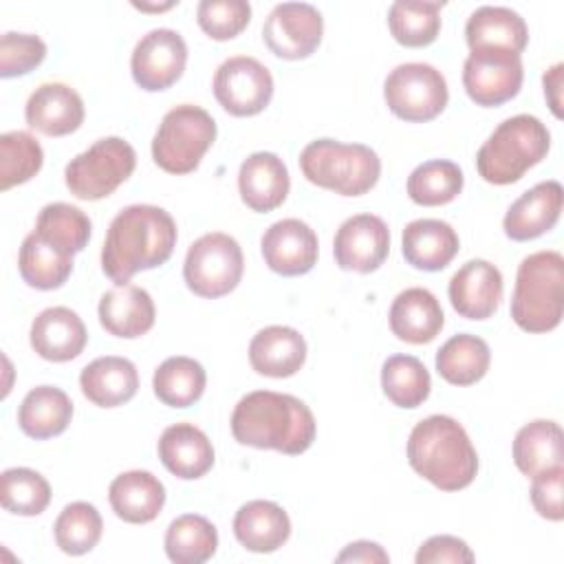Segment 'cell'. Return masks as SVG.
I'll use <instances>...</instances> for the list:
<instances>
[{"label":"cell","mask_w":564,"mask_h":564,"mask_svg":"<svg viewBox=\"0 0 564 564\" xmlns=\"http://www.w3.org/2000/svg\"><path fill=\"white\" fill-rule=\"evenodd\" d=\"M564 315V258L560 251H535L518 264L511 295V319L527 333H549Z\"/></svg>","instance_id":"5b68a950"},{"label":"cell","mask_w":564,"mask_h":564,"mask_svg":"<svg viewBox=\"0 0 564 564\" xmlns=\"http://www.w3.org/2000/svg\"><path fill=\"white\" fill-rule=\"evenodd\" d=\"M99 324L106 333L123 339L145 335L154 326L156 308L152 295L134 284H117L99 300Z\"/></svg>","instance_id":"7402d4cb"},{"label":"cell","mask_w":564,"mask_h":564,"mask_svg":"<svg viewBox=\"0 0 564 564\" xmlns=\"http://www.w3.org/2000/svg\"><path fill=\"white\" fill-rule=\"evenodd\" d=\"M291 189L284 161L273 152L249 154L238 172V192L242 203L258 214L278 209Z\"/></svg>","instance_id":"ffe728a7"},{"label":"cell","mask_w":564,"mask_h":564,"mask_svg":"<svg viewBox=\"0 0 564 564\" xmlns=\"http://www.w3.org/2000/svg\"><path fill=\"white\" fill-rule=\"evenodd\" d=\"M410 467L441 491H458L474 482L478 454L465 427L447 416L432 414L419 421L408 436Z\"/></svg>","instance_id":"3957f363"},{"label":"cell","mask_w":564,"mask_h":564,"mask_svg":"<svg viewBox=\"0 0 564 564\" xmlns=\"http://www.w3.org/2000/svg\"><path fill=\"white\" fill-rule=\"evenodd\" d=\"M245 271L242 249L236 238L223 231H212L194 240L183 262L187 289L198 297H223L231 293Z\"/></svg>","instance_id":"9c48e42d"},{"label":"cell","mask_w":564,"mask_h":564,"mask_svg":"<svg viewBox=\"0 0 564 564\" xmlns=\"http://www.w3.org/2000/svg\"><path fill=\"white\" fill-rule=\"evenodd\" d=\"M79 388L90 403L99 408H117L137 394L139 372L126 357H97L82 370Z\"/></svg>","instance_id":"83f0119b"},{"label":"cell","mask_w":564,"mask_h":564,"mask_svg":"<svg viewBox=\"0 0 564 564\" xmlns=\"http://www.w3.org/2000/svg\"><path fill=\"white\" fill-rule=\"evenodd\" d=\"M44 163L40 141L24 132L11 130L0 137V189L7 192L15 185L31 181Z\"/></svg>","instance_id":"b9f144b4"},{"label":"cell","mask_w":564,"mask_h":564,"mask_svg":"<svg viewBox=\"0 0 564 564\" xmlns=\"http://www.w3.org/2000/svg\"><path fill=\"white\" fill-rule=\"evenodd\" d=\"M264 264L286 278L304 275L317 264V234L300 218H282L273 223L260 240Z\"/></svg>","instance_id":"2e32d148"},{"label":"cell","mask_w":564,"mask_h":564,"mask_svg":"<svg viewBox=\"0 0 564 564\" xmlns=\"http://www.w3.org/2000/svg\"><path fill=\"white\" fill-rule=\"evenodd\" d=\"M324 35V18L308 2L275 4L264 20L262 40L282 59H304L313 55Z\"/></svg>","instance_id":"4fadbf2b"},{"label":"cell","mask_w":564,"mask_h":564,"mask_svg":"<svg viewBox=\"0 0 564 564\" xmlns=\"http://www.w3.org/2000/svg\"><path fill=\"white\" fill-rule=\"evenodd\" d=\"M390 251V229L375 214L346 218L333 240V256L339 269L355 273L377 271Z\"/></svg>","instance_id":"9a60e30c"},{"label":"cell","mask_w":564,"mask_h":564,"mask_svg":"<svg viewBox=\"0 0 564 564\" xmlns=\"http://www.w3.org/2000/svg\"><path fill=\"white\" fill-rule=\"evenodd\" d=\"M132 7L134 9H139V11H165V9H170V7H174V2H165V4H139V2H132Z\"/></svg>","instance_id":"f907efd6"},{"label":"cell","mask_w":564,"mask_h":564,"mask_svg":"<svg viewBox=\"0 0 564 564\" xmlns=\"http://www.w3.org/2000/svg\"><path fill=\"white\" fill-rule=\"evenodd\" d=\"M231 434L240 445L275 449L289 456L306 452L315 441V416L293 394L253 390L231 412Z\"/></svg>","instance_id":"7a4b0ae2"},{"label":"cell","mask_w":564,"mask_h":564,"mask_svg":"<svg viewBox=\"0 0 564 564\" xmlns=\"http://www.w3.org/2000/svg\"><path fill=\"white\" fill-rule=\"evenodd\" d=\"M502 273L487 260L465 262L449 280L452 308L465 319H489L502 302Z\"/></svg>","instance_id":"e0dca14e"},{"label":"cell","mask_w":564,"mask_h":564,"mask_svg":"<svg viewBox=\"0 0 564 564\" xmlns=\"http://www.w3.org/2000/svg\"><path fill=\"white\" fill-rule=\"evenodd\" d=\"M522 57L509 48H471L463 64L465 93L474 104L482 108H494L513 99L522 88Z\"/></svg>","instance_id":"8fae6325"},{"label":"cell","mask_w":564,"mask_h":564,"mask_svg":"<svg viewBox=\"0 0 564 564\" xmlns=\"http://www.w3.org/2000/svg\"><path fill=\"white\" fill-rule=\"evenodd\" d=\"M445 2L397 0L388 9V26L392 37L408 48L430 46L441 31V9Z\"/></svg>","instance_id":"8d00e7d4"},{"label":"cell","mask_w":564,"mask_h":564,"mask_svg":"<svg viewBox=\"0 0 564 564\" xmlns=\"http://www.w3.org/2000/svg\"><path fill=\"white\" fill-rule=\"evenodd\" d=\"M300 170L308 183L339 196L370 192L381 174L377 152L364 143L315 139L300 154Z\"/></svg>","instance_id":"8992f818"},{"label":"cell","mask_w":564,"mask_h":564,"mask_svg":"<svg viewBox=\"0 0 564 564\" xmlns=\"http://www.w3.org/2000/svg\"><path fill=\"white\" fill-rule=\"evenodd\" d=\"M218 549L216 527L198 516L183 513L165 531V553L174 564H203Z\"/></svg>","instance_id":"d590c367"},{"label":"cell","mask_w":564,"mask_h":564,"mask_svg":"<svg viewBox=\"0 0 564 564\" xmlns=\"http://www.w3.org/2000/svg\"><path fill=\"white\" fill-rule=\"evenodd\" d=\"M46 57V44L31 33H4L0 37V77H18L37 68Z\"/></svg>","instance_id":"f6af8a7d"},{"label":"cell","mask_w":564,"mask_h":564,"mask_svg":"<svg viewBox=\"0 0 564 564\" xmlns=\"http://www.w3.org/2000/svg\"><path fill=\"white\" fill-rule=\"evenodd\" d=\"M562 70L564 64L557 62L555 66H551L544 75H542V84H544V95L549 99V106L553 110V115L557 119H562Z\"/></svg>","instance_id":"681fc988"},{"label":"cell","mask_w":564,"mask_h":564,"mask_svg":"<svg viewBox=\"0 0 564 564\" xmlns=\"http://www.w3.org/2000/svg\"><path fill=\"white\" fill-rule=\"evenodd\" d=\"M207 375L205 368L185 355L167 357L152 377L154 394L170 408H189L205 392Z\"/></svg>","instance_id":"e575fe53"},{"label":"cell","mask_w":564,"mask_h":564,"mask_svg":"<svg viewBox=\"0 0 564 564\" xmlns=\"http://www.w3.org/2000/svg\"><path fill=\"white\" fill-rule=\"evenodd\" d=\"M101 531L104 520L97 507L84 500L66 505L53 524L55 542L66 555H84L93 551L101 540Z\"/></svg>","instance_id":"60d3db41"},{"label":"cell","mask_w":564,"mask_h":564,"mask_svg":"<svg viewBox=\"0 0 564 564\" xmlns=\"http://www.w3.org/2000/svg\"><path fill=\"white\" fill-rule=\"evenodd\" d=\"M390 330L401 341L427 344L436 339L445 324V315L436 295L423 286L401 291L388 313Z\"/></svg>","instance_id":"cb8c5ba5"},{"label":"cell","mask_w":564,"mask_h":564,"mask_svg":"<svg viewBox=\"0 0 564 564\" xmlns=\"http://www.w3.org/2000/svg\"><path fill=\"white\" fill-rule=\"evenodd\" d=\"M134 167V148L121 137H104L68 161L64 181L75 198L101 200L126 183Z\"/></svg>","instance_id":"ba28073f"},{"label":"cell","mask_w":564,"mask_h":564,"mask_svg":"<svg viewBox=\"0 0 564 564\" xmlns=\"http://www.w3.org/2000/svg\"><path fill=\"white\" fill-rule=\"evenodd\" d=\"M337 562H366V564H386L390 562V555L383 551L381 544L370 540H357L344 546L341 553L335 557Z\"/></svg>","instance_id":"c3c4849f"},{"label":"cell","mask_w":564,"mask_h":564,"mask_svg":"<svg viewBox=\"0 0 564 564\" xmlns=\"http://www.w3.org/2000/svg\"><path fill=\"white\" fill-rule=\"evenodd\" d=\"M216 101L234 117L262 112L273 97V77L264 64L249 55L225 59L214 75Z\"/></svg>","instance_id":"7c38bea8"},{"label":"cell","mask_w":564,"mask_h":564,"mask_svg":"<svg viewBox=\"0 0 564 564\" xmlns=\"http://www.w3.org/2000/svg\"><path fill=\"white\" fill-rule=\"evenodd\" d=\"M0 502L9 513L40 516L51 502V485L35 469H4L0 476Z\"/></svg>","instance_id":"7bdbcfd3"},{"label":"cell","mask_w":564,"mask_h":564,"mask_svg":"<svg viewBox=\"0 0 564 564\" xmlns=\"http://www.w3.org/2000/svg\"><path fill=\"white\" fill-rule=\"evenodd\" d=\"M84 101L75 88L62 82L37 86L26 106V123L46 137H66L84 123Z\"/></svg>","instance_id":"d6986e66"},{"label":"cell","mask_w":564,"mask_h":564,"mask_svg":"<svg viewBox=\"0 0 564 564\" xmlns=\"http://www.w3.org/2000/svg\"><path fill=\"white\" fill-rule=\"evenodd\" d=\"M198 26L218 42L242 33L251 20V4L245 0H203L196 7Z\"/></svg>","instance_id":"ee69618b"},{"label":"cell","mask_w":564,"mask_h":564,"mask_svg":"<svg viewBox=\"0 0 564 564\" xmlns=\"http://www.w3.org/2000/svg\"><path fill=\"white\" fill-rule=\"evenodd\" d=\"M187 64V44L172 29H152L145 33L130 57L132 79L148 93H159L176 84Z\"/></svg>","instance_id":"5bb4252c"},{"label":"cell","mask_w":564,"mask_h":564,"mask_svg":"<svg viewBox=\"0 0 564 564\" xmlns=\"http://www.w3.org/2000/svg\"><path fill=\"white\" fill-rule=\"evenodd\" d=\"M108 500L115 516L130 524L152 522L165 505L163 482L145 469L119 474L108 489Z\"/></svg>","instance_id":"4316f807"},{"label":"cell","mask_w":564,"mask_h":564,"mask_svg":"<svg viewBox=\"0 0 564 564\" xmlns=\"http://www.w3.org/2000/svg\"><path fill=\"white\" fill-rule=\"evenodd\" d=\"M564 436L560 423L535 419L522 425L513 438V463L524 476H535L549 467L562 465Z\"/></svg>","instance_id":"1f68e13d"},{"label":"cell","mask_w":564,"mask_h":564,"mask_svg":"<svg viewBox=\"0 0 564 564\" xmlns=\"http://www.w3.org/2000/svg\"><path fill=\"white\" fill-rule=\"evenodd\" d=\"M474 560H476L474 551L467 546L465 540L456 535H432L419 546L414 557L416 564H438V562L471 564Z\"/></svg>","instance_id":"7dc6e473"},{"label":"cell","mask_w":564,"mask_h":564,"mask_svg":"<svg viewBox=\"0 0 564 564\" xmlns=\"http://www.w3.org/2000/svg\"><path fill=\"white\" fill-rule=\"evenodd\" d=\"M460 240L454 227L438 218H419L405 225L401 251L408 264L421 271H441L458 253Z\"/></svg>","instance_id":"d4e9b609"},{"label":"cell","mask_w":564,"mask_h":564,"mask_svg":"<svg viewBox=\"0 0 564 564\" xmlns=\"http://www.w3.org/2000/svg\"><path fill=\"white\" fill-rule=\"evenodd\" d=\"M176 247V223L163 207L130 205L110 223L104 247L101 269L115 284L170 260Z\"/></svg>","instance_id":"6da1fadb"},{"label":"cell","mask_w":564,"mask_h":564,"mask_svg":"<svg viewBox=\"0 0 564 564\" xmlns=\"http://www.w3.org/2000/svg\"><path fill=\"white\" fill-rule=\"evenodd\" d=\"M18 269L29 286L40 291H53L68 280L73 271V256L64 253L62 249L46 242L40 234L31 231L22 240L18 253Z\"/></svg>","instance_id":"d6a6232c"},{"label":"cell","mask_w":564,"mask_h":564,"mask_svg":"<svg viewBox=\"0 0 564 564\" xmlns=\"http://www.w3.org/2000/svg\"><path fill=\"white\" fill-rule=\"evenodd\" d=\"M163 467L183 480L205 476L214 465V447L207 434L192 423H174L163 430L159 445Z\"/></svg>","instance_id":"603a6c76"},{"label":"cell","mask_w":564,"mask_h":564,"mask_svg":"<svg viewBox=\"0 0 564 564\" xmlns=\"http://www.w3.org/2000/svg\"><path fill=\"white\" fill-rule=\"evenodd\" d=\"M383 394L399 408H419L430 397L432 379L421 359L412 355H392L381 366Z\"/></svg>","instance_id":"ab89813d"},{"label":"cell","mask_w":564,"mask_h":564,"mask_svg":"<svg viewBox=\"0 0 564 564\" xmlns=\"http://www.w3.org/2000/svg\"><path fill=\"white\" fill-rule=\"evenodd\" d=\"M383 99L394 117L423 123L445 110L449 90L438 68L423 62H408L388 73L383 82Z\"/></svg>","instance_id":"30bf717a"},{"label":"cell","mask_w":564,"mask_h":564,"mask_svg":"<svg viewBox=\"0 0 564 564\" xmlns=\"http://www.w3.org/2000/svg\"><path fill=\"white\" fill-rule=\"evenodd\" d=\"M234 535L251 553H273L291 535L289 513L271 500H249L234 516Z\"/></svg>","instance_id":"f1b7e54d"},{"label":"cell","mask_w":564,"mask_h":564,"mask_svg":"<svg viewBox=\"0 0 564 564\" xmlns=\"http://www.w3.org/2000/svg\"><path fill=\"white\" fill-rule=\"evenodd\" d=\"M562 205V185L557 181H542L511 203L505 214L502 229L507 238L516 242L535 240L557 225Z\"/></svg>","instance_id":"ac0fdd59"},{"label":"cell","mask_w":564,"mask_h":564,"mask_svg":"<svg viewBox=\"0 0 564 564\" xmlns=\"http://www.w3.org/2000/svg\"><path fill=\"white\" fill-rule=\"evenodd\" d=\"M465 185L463 170L447 159H432L416 165L408 176V196L423 207L452 203Z\"/></svg>","instance_id":"74e56055"},{"label":"cell","mask_w":564,"mask_h":564,"mask_svg":"<svg viewBox=\"0 0 564 564\" xmlns=\"http://www.w3.org/2000/svg\"><path fill=\"white\" fill-rule=\"evenodd\" d=\"M306 361V341L291 326H267L249 344V364L258 375L293 377Z\"/></svg>","instance_id":"484cf974"},{"label":"cell","mask_w":564,"mask_h":564,"mask_svg":"<svg viewBox=\"0 0 564 564\" xmlns=\"http://www.w3.org/2000/svg\"><path fill=\"white\" fill-rule=\"evenodd\" d=\"M90 229V218L79 207L68 203H48L40 209L33 231L64 253L75 256L88 245Z\"/></svg>","instance_id":"f35d334b"},{"label":"cell","mask_w":564,"mask_h":564,"mask_svg":"<svg viewBox=\"0 0 564 564\" xmlns=\"http://www.w3.org/2000/svg\"><path fill=\"white\" fill-rule=\"evenodd\" d=\"M73 419L70 397L55 386H37L26 392L18 408L20 430L35 441L62 434Z\"/></svg>","instance_id":"f546056e"},{"label":"cell","mask_w":564,"mask_h":564,"mask_svg":"<svg viewBox=\"0 0 564 564\" xmlns=\"http://www.w3.org/2000/svg\"><path fill=\"white\" fill-rule=\"evenodd\" d=\"M491 352L485 339L458 333L449 337L436 352V372L452 386H471L489 370Z\"/></svg>","instance_id":"836d02e7"},{"label":"cell","mask_w":564,"mask_h":564,"mask_svg":"<svg viewBox=\"0 0 564 564\" xmlns=\"http://www.w3.org/2000/svg\"><path fill=\"white\" fill-rule=\"evenodd\" d=\"M216 141L214 117L194 104H181L165 112L152 139L154 163L170 174H189Z\"/></svg>","instance_id":"52a82bcc"},{"label":"cell","mask_w":564,"mask_h":564,"mask_svg":"<svg viewBox=\"0 0 564 564\" xmlns=\"http://www.w3.org/2000/svg\"><path fill=\"white\" fill-rule=\"evenodd\" d=\"M465 40L469 48L500 46L522 53L529 42V29L520 13L509 7H478L465 24Z\"/></svg>","instance_id":"4dcf8cb0"},{"label":"cell","mask_w":564,"mask_h":564,"mask_svg":"<svg viewBox=\"0 0 564 564\" xmlns=\"http://www.w3.org/2000/svg\"><path fill=\"white\" fill-rule=\"evenodd\" d=\"M31 348L46 361L64 364L82 355L88 341L82 317L66 306L44 308L31 324Z\"/></svg>","instance_id":"44dd1931"},{"label":"cell","mask_w":564,"mask_h":564,"mask_svg":"<svg viewBox=\"0 0 564 564\" xmlns=\"http://www.w3.org/2000/svg\"><path fill=\"white\" fill-rule=\"evenodd\" d=\"M562 491H564V465H555L531 476L529 496H531L533 509L551 522H560L564 518Z\"/></svg>","instance_id":"bcb514c9"},{"label":"cell","mask_w":564,"mask_h":564,"mask_svg":"<svg viewBox=\"0 0 564 564\" xmlns=\"http://www.w3.org/2000/svg\"><path fill=\"white\" fill-rule=\"evenodd\" d=\"M549 128L533 115H516L498 123L476 154V170L491 185H511L546 159Z\"/></svg>","instance_id":"277c9868"}]
</instances>
